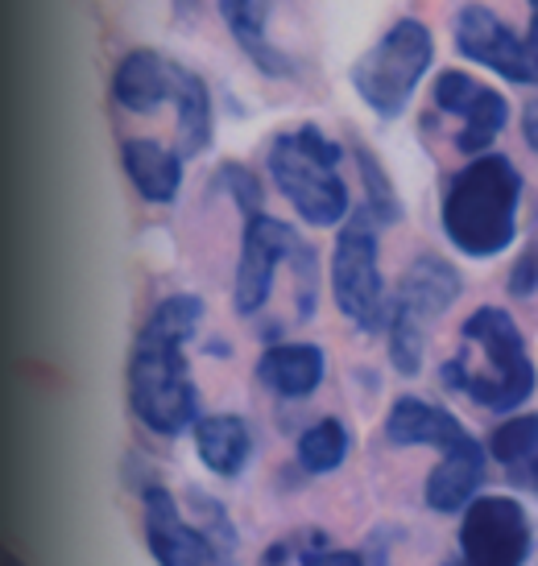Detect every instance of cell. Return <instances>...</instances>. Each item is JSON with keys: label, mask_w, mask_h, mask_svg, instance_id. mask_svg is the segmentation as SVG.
<instances>
[{"label": "cell", "mask_w": 538, "mask_h": 566, "mask_svg": "<svg viewBox=\"0 0 538 566\" xmlns=\"http://www.w3.org/2000/svg\"><path fill=\"white\" fill-rule=\"evenodd\" d=\"M204 323L199 294H170L162 298L128 356V406L145 430L162 439H178L199 422V389L190 377L187 344Z\"/></svg>", "instance_id": "obj_1"}, {"label": "cell", "mask_w": 538, "mask_h": 566, "mask_svg": "<svg viewBox=\"0 0 538 566\" xmlns=\"http://www.w3.org/2000/svg\"><path fill=\"white\" fill-rule=\"evenodd\" d=\"M518 207H523V174L501 154H480L447 182L444 195V237L452 249L489 261L506 252L518 237Z\"/></svg>", "instance_id": "obj_2"}, {"label": "cell", "mask_w": 538, "mask_h": 566, "mask_svg": "<svg viewBox=\"0 0 538 566\" xmlns=\"http://www.w3.org/2000/svg\"><path fill=\"white\" fill-rule=\"evenodd\" d=\"M459 339L468 352H476V364L456 356L444 364V380L464 394L476 406L493 409V413H509L523 401H530L538 385V373L530 356H526V339L518 323L501 311V306H480L464 318Z\"/></svg>", "instance_id": "obj_3"}, {"label": "cell", "mask_w": 538, "mask_h": 566, "mask_svg": "<svg viewBox=\"0 0 538 566\" xmlns=\"http://www.w3.org/2000/svg\"><path fill=\"white\" fill-rule=\"evenodd\" d=\"M269 178L294 216L311 228H340L352 216L349 182H344V145L332 142L319 125H299L278 133L269 145Z\"/></svg>", "instance_id": "obj_4"}, {"label": "cell", "mask_w": 538, "mask_h": 566, "mask_svg": "<svg viewBox=\"0 0 538 566\" xmlns=\"http://www.w3.org/2000/svg\"><path fill=\"white\" fill-rule=\"evenodd\" d=\"M145 504V542L158 566H232L237 558V530L220 501L190 496L195 521L183 517L175 492L149 484L142 492Z\"/></svg>", "instance_id": "obj_5"}, {"label": "cell", "mask_w": 538, "mask_h": 566, "mask_svg": "<svg viewBox=\"0 0 538 566\" xmlns=\"http://www.w3.org/2000/svg\"><path fill=\"white\" fill-rule=\"evenodd\" d=\"M431 63H435L431 30L418 17H402L352 63V92L361 95L364 108L377 112L381 120H397L411 108L414 92L423 87Z\"/></svg>", "instance_id": "obj_6"}, {"label": "cell", "mask_w": 538, "mask_h": 566, "mask_svg": "<svg viewBox=\"0 0 538 566\" xmlns=\"http://www.w3.org/2000/svg\"><path fill=\"white\" fill-rule=\"evenodd\" d=\"M459 282L456 265H447L439 256H418L402 282L397 294L390 298V318H385V335H390V360L402 377H418L423 373V356H427V335L431 323L456 306Z\"/></svg>", "instance_id": "obj_7"}, {"label": "cell", "mask_w": 538, "mask_h": 566, "mask_svg": "<svg viewBox=\"0 0 538 566\" xmlns=\"http://www.w3.org/2000/svg\"><path fill=\"white\" fill-rule=\"evenodd\" d=\"M332 298L340 315L352 327L373 335L390 318V294L381 277V244H377V220L369 211H356L340 223V237L332 249Z\"/></svg>", "instance_id": "obj_8"}, {"label": "cell", "mask_w": 538, "mask_h": 566, "mask_svg": "<svg viewBox=\"0 0 538 566\" xmlns=\"http://www.w3.org/2000/svg\"><path fill=\"white\" fill-rule=\"evenodd\" d=\"M530 517L514 496H476L459 521L456 566H526Z\"/></svg>", "instance_id": "obj_9"}, {"label": "cell", "mask_w": 538, "mask_h": 566, "mask_svg": "<svg viewBox=\"0 0 538 566\" xmlns=\"http://www.w3.org/2000/svg\"><path fill=\"white\" fill-rule=\"evenodd\" d=\"M299 232L278 216L257 211L245 220V237H240V261L237 277H232V311L254 318L266 311L269 294H273V277L278 269L294 256L299 249Z\"/></svg>", "instance_id": "obj_10"}, {"label": "cell", "mask_w": 538, "mask_h": 566, "mask_svg": "<svg viewBox=\"0 0 538 566\" xmlns=\"http://www.w3.org/2000/svg\"><path fill=\"white\" fill-rule=\"evenodd\" d=\"M452 33H456V50L468 63L489 66L493 75H501L509 83H535V71L526 59V38H518L493 9L464 4Z\"/></svg>", "instance_id": "obj_11"}, {"label": "cell", "mask_w": 538, "mask_h": 566, "mask_svg": "<svg viewBox=\"0 0 538 566\" xmlns=\"http://www.w3.org/2000/svg\"><path fill=\"white\" fill-rule=\"evenodd\" d=\"M323 377H328V356H323V347L307 344V339L273 344L257 360V380L282 401H307L323 385Z\"/></svg>", "instance_id": "obj_12"}, {"label": "cell", "mask_w": 538, "mask_h": 566, "mask_svg": "<svg viewBox=\"0 0 538 566\" xmlns=\"http://www.w3.org/2000/svg\"><path fill=\"white\" fill-rule=\"evenodd\" d=\"M175 66L178 63H170L166 54L149 46L128 50L112 71V99L125 112H137V116L158 112L175 95Z\"/></svg>", "instance_id": "obj_13"}, {"label": "cell", "mask_w": 538, "mask_h": 566, "mask_svg": "<svg viewBox=\"0 0 538 566\" xmlns=\"http://www.w3.org/2000/svg\"><path fill=\"white\" fill-rule=\"evenodd\" d=\"M216 9H220L224 30L232 33L237 50L261 75H269V80H290L294 75V63L269 42L273 0H216Z\"/></svg>", "instance_id": "obj_14"}, {"label": "cell", "mask_w": 538, "mask_h": 566, "mask_svg": "<svg viewBox=\"0 0 538 566\" xmlns=\"http://www.w3.org/2000/svg\"><path fill=\"white\" fill-rule=\"evenodd\" d=\"M385 439L394 447H435L444 455L468 439V430L444 406H431L423 397H397L385 413Z\"/></svg>", "instance_id": "obj_15"}, {"label": "cell", "mask_w": 538, "mask_h": 566, "mask_svg": "<svg viewBox=\"0 0 538 566\" xmlns=\"http://www.w3.org/2000/svg\"><path fill=\"white\" fill-rule=\"evenodd\" d=\"M121 161H125L133 190L142 195L145 203L166 207L178 199V190H183V161H187L178 149L154 142V137H128L125 149H121Z\"/></svg>", "instance_id": "obj_16"}, {"label": "cell", "mask_w": 538, "mask_h": 566, "mask_svg": "<svg viewBox=\"0 0 538 566\" xmlns=\"http://www.w3.org/2000/svg\"><path fill=\"white\" fill-rule=\"evenodd\" d=\"M190 434L199 463L220 480H237L254 459V430L240 413H204L190 426Z\"/></svg>", "instance_id": "obj_17"}, {"label": "cell", "mask_w": 538, "mask_h": 566, "mask_svg": "<svg viewBox=\"0 0 538 566\" xmlns=\"http://www.w3.org/2000/svg\"><path fill=\"white\" fill-rule=\"evenodd\" d=\"M485 480V447L468 434L456 442L427 475V509L435 513H464L476 501V488Z\"/></svg>", "instance_id": "obj_18"}, {"label": "cell", "mask_w": 538, "mask_h": 566, "mask_svg": "<svg viewBox=\"0 0 538 566\" xmlns=\"http://www.w3.org/2000/svg\"><path fill=\"white\" fill-rule=\"evenodd\" d=\"M175 120H178V154L183 158H199L207 145H211V133H216V108H211V92L207 83L187 71V66H175Z\"/></svg>", "instance_id": "obj_19"}, {"label": "cell", "mask_w": 538, "mask_h": 566, "mask_svg": "<svg viewBox=\"0 0 538 566\" xmlns=\"http://www.w3.org/2000/svg\"><path fill=\"white\" fill-rule=\"evenodd\" d=\"M257 566H364V558L356 551L335 546L323 530H299L266 546Z\"/></svg>", "instance_id": "obj_20"}, {"label": "cell", "mask_w": 538, "mask_h": 566, "mask_svg": "<svg viewBox=\"0 0 538 566\" xmlns=\"http://www.w3.org/2000/svg\"><path fill=\"white\" fill-rule=\"evenodd\" d=\"M352 451V434L340 418H319L299 434L294 442V459L307 475H332L344 468V459Z\"/></svg>", "instance_id": "obj_21"}, {"label": "cell", "mask_w": 538, "mask_h": 566, "mask_svg": "<svg viewBox=\"0 0 538 566\" xmlns=\"http://www.w3.org/2000/svg\"><path fill=\"white\" fill-rule=\"evenodd\" d=\"M459 120H464V128H459V137H456V149L459 154H468V158H480V154L501 137V128H506V120H509L506 95L480 83L473 108L464 112Z\"/></svg>", "instance_id": "obj_22"}, {"label": "cell", "mask_w": 538, "mask_h": 566, "mask_svg": "<svg viewBox=\"0 0 538 566\" xmlns=\"http://www.w3.org/2000/svg\"><path fill=\"white\" fill-rule=\"evenodd\" d=\"M489 455L501 463V468H518L526 459L538 455V413H518V418H506L489 434Z\"/></svg>", "instance_id": "obj_23"}, {"label": "cell", "mask_w": 538, "mask_h": 566, "mask_svg": "<svg viewBox=\"0 0 538 566\" xmlns=\"http://www.w3.org/2000/svg\"><path fill=\"white\" fill-rule=\"evenodd\" d=\"M356 161H361V178H364V190H369L364 211H369L377 223H394L397 220V199H394V187H390V182H385V174H381L377 158H373L369 149H356Z\"/></svg>", "instance_id": "obj_24"}, {"label": "cell", "mask_w": 538, "mask_h": 566, "mask_svg": "<svg viewBox=\"0 0 538 566\" xmlns=\"http://www.w3.org/2000/svg\"><path fill=\"white\" fill-rule=\"evenodd\" d=\"M216 190H224L245 216H257V211H261V199H266V195H261V182H257V174L237 166V161H224L220 166V174H216Z\"/></svg>", "instance_id": "obj_25"}, {"label": "cell", "mask_w": 538, "mask_h": 566, "mask_svg": "<svg viewBox=\"0 0 538 566\" xmlns=\"http://www.w3.org/2000/svg\"><path fill=\"white\" fill-rule=\"evenodd\" d=\"M294 265V306H299V318L315 315V294H319V269H315V249L299 240V249L290 256Z\"/></svg>", "instance_id": "obj_26"}, {"label": "cell", "mask_w": 538, "mask_h": 566, "mask_svg": "<svg viewBox=\"0 0 538 566\" xmlns=\"http://www.w3.org/2000/svg\"><path fill=\"white\" fill-rule=\"evenodd\" d=\"M535 290H538V252H523L518 265H514V273H509V294L530 298Z\"/></svg>", "instance_id": "obj_27"}, {"label": "cell", "mask_w": 538, "mask_h": 566, "mask_svg": "<svg viewBox=\"0 0 538 566\" xmlns=\"http://www.w3.org/2000/svg\"><path fill=\"white\" fill-rule=\"evenodd\" d=\"M526 59H530V71H535V83H538V0H530V30H526Z\"/></svg>", "instance_id": "obj_28"}, {"label": "cell", "mask_w": 538, "mask_h": 566, "mask_svg": "<svg viewBox=\"0 0 538 566\" xmlns=\"http://www.w3.org/2000/svg\"><path fill=\"white\" fill-rule=\"evenodd\" d=\"M523 137H526V145L538 154V99L535 104H526V112H523Z\"/></svg>", "instance_id": "obj_29"}, {"label": "cell", "mask_w": 538, "mask_h": 566, "mask_svg": "<svg viewBox=\"0 0 538 566\" xmlns=\"http://www.w3.org/2000/svg\"><path fill=\"white\" fill-rule=\"evenodd\" d=\"M394 534H377V537H369V558H364V566H390V558H385V542H390Z\"/></svg>", "instance_id": "obj_30"}, {"label": "cell", "mask_w": 538, "mask_h": 566, "mask_svg": "<svg viewBox=\"0 0 538 566\" xmlns=\"http://www.w3.org/2000/svg\"><path fill=\"white\" fill-rule=\"evenodd\" d=\"M0 566H21V558H17L9 546H0Z\"/></svg>", "instance_id": "obj_31"}, {"label": "cell", "mask_w": 538, "mask_h": 566, "mask_svg": "<svg viewBox=\"0 0 538 566\" xmlns=\"http://www.w3.org/2000/svg\"><path fill=\"white\" fill-rule=\"evenodd\" d=\"M447 566H456V563H447Z\"/></svg>", "instance_id": "obj_32"}]
</instances>
